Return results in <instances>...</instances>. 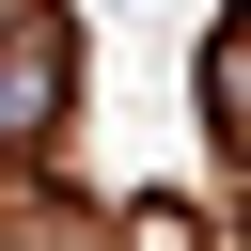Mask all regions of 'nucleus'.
I'll use <instances>...</instances> for the list:
<instances>
[{
    "label": "nucleus",
    "instance_id": "f257e3e1",
    "mask_svg": "<svg viewBox=\"0 0 251 251\" xmlns=\"http://www.w3.org/2000/svg\"><path fill=\"white\" fill-rule=\"evenodd\" d=\"M47 94H63V47H31V63H0V126H31Z\"/></svg>",
    "mask_w": 251,
    "mask_h": 251
}]
</instances>
